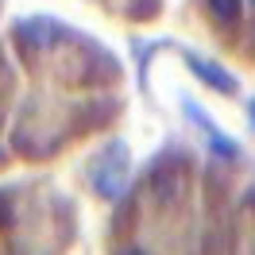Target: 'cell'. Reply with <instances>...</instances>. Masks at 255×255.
I'll list each match as a JSON object with an SVG mask.
<instances>
[{"mask_svg": "<svg viewBox=\"0 0 255 255\" xmlns=\"http://www.w3.org/2000/svg\"><path fill=\"white\" fill-rule=\"evenodd\" d=\"M124 182H128V151H124V143H109L101 155H97L93 190L101 193V197L116 201V197H120V190H124Z\"/></svg>", "mask_w": 255, "mask_h": 255, "instance_id": "cell-1", "label": "cell"}, {"mask_svg": "<svg viewBox=\"0 0 255 255\" xmlns=\"http://www.w3.org/2000/svg\"><path fill=\"white\" fill-rule=\"evenodd\" d=\"M186 66H190L197 78L205 81L209 89H221V93H236V78L224 70V66L209 62V58H201V54H193V50H186Z\"/></svg>", "mask_w": 255, "mask_h": 255, "instance_id": "cell-2", "label": "cell"}, {"mask_svg": "<svg viewBox=\"0 0 255 255\" xmlns=\"http://www.w3.org/2000/svg\"><path fill=\"white\" fill-rule=\"evenodd\" d=\"M19 39H27L35 50H47V47H54L58 39H66V31L50 16H31V19L19 23Z\"/></svg>", "mask_w": 255, "mask_h": 255, "instance_id": "cell-3", "label": "cell"}, {"mask_svg": "<svg viewBox=\"0 0 255 255\" xmlns=\"http://www.w3.org/2000/svg\"><path fill=\"white\" fill-rule=\"evenodd\" d=\"M209 16L217 23H236L244 16V0H209Z\"/></svg>", "mask_w": 255, "mask_h": 255, "instance_id": "cell-4", "label": "cell"}, {"mask_svg": "<svg viewBox=\"0 0 255 255\" xmlns=\"http://www.w3.org/2000/svg\"><path fill=\"white\" fill-rule=\"evenodd\" d=\"M124 255H147V252H143V248H128Z\"/></svg>", "mask_w": 255, "mask_h": 255, "instance_id": "cell-5", "label": "cell"}, {"mask_svg": "<svg viewBox=\"0 0 255 255\" xmlns=\"http://www.w3.org/2000/svg\"><path fill=\"white\" fill-rule=\"evenodd\" d=\"M248 112H252V120H255V97H252V101H248Z\"/></svg>", "mask_w": 255, "mask_h": 255, "instance_id": "cell-6", "label": "cell"}, {"mask_svg": "<svg viewBox=\"0 0 255 255\" xmlns=\"http://www.w3.org/2000/svg\"><path fill=\"white\" fill-rule=\"evenodd\" d=\"M252 8H255V0H252Z\"/></svg>", "mask_w": 255, "mask_h": 255, "instance_id": "cell-7", "label": "cell"}]
</instances>
